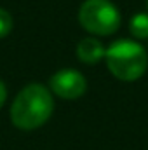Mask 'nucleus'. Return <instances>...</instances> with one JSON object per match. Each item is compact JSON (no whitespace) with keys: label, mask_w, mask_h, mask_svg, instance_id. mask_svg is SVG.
<instances>
[{"label":"nucleus","mask_w":148,"mask_h":150,"mask_svg":"<svg viewBox=\"0 0 148 150\" xmlns=\"http://www.w3.org/2000/svg\"><path fill=\"white\" fill-rule=\"evenodd\" d=\"M12 26H14V19H12L11 12L0 7V38L7 37L12 32Z\"/></svg>","instance_id":"nucleus-7"},{"label":"nucleus","mask_w":148,"mask_h":150,"mask_svg":"<svg viewBox=\"0 0 148 150\" xmlns=\"http://www.w3.org/2000/svg\"><path fill=\"white\" fill-rule=\"evenodd\" d=\"M49 87H51L52 94H56L63 100H77L85 93L87 80L78 70L65 68L51 77Z\"/></svg>","instance_id":"nucleus-4"},{"label":"nucleus","mask_w":148,"mask_h":150,"mask_svg":"<svg viewBox=\"0 0 148 150\" xmlns=\"http://www.w3.org/2000/svg\"><path fill=\"white\" fill-rule=\"evenodd\" d=\"M105 52H106L105 45L94 37L82 38L77 45V58L87 65H94V63L101 61L105 58Z\"/></svg>","instance_id":"nucleus-5"},{"label":"nucleus","mask_w":148,"mask_h":150,"mask_svg":"<svg viewBox=\"0 0 148 150\" xmlns=\"http://www.w3.org/2000/svg\"><path fill=\"white\" fill-rule=\"evenodd\" d=\"M80 26L98 37H108L120 28L122 18L110 0H85L78 9Z\"/></svg>","instance_id":"nucleus-3"},{"label":"nucleus","mask_w":148,"mask_h":150,"mask_svg":"<svg viewBox=\"0 0 148 150\" xmlns=\"http://www.w3.org/2000/svg\"><path fill=\"white\" fill-rule=\"evenodd\" d=\"M54 110V98L51 89L33 82L23 87L12 101L11 120L18 129L33 131L44 126Z\"/></svg>","instance_id":"nucleus-1"},{"label":"nucleus","mask_w":148,"mask_h":150,"mask_svg":"<svg viewBox=\"0 0 148 150\" xmlns=\"http://www.w3.org/2000/svg\"><path fill=\"white\" fill-rule=\"evenodd\" d=\"M5 100H7V87H5V84L0 80V107L5 103Z\"/></svg>","instance_id":"nucleus-8"},{"label":"nucleus","mask_w":148,"mask_h":150,"mask_svg":"<svg viewBox=\"0 0 148 150\" xmlns=\"http://www.w3.org/2000/svg\"><path fill=\"white\" fill-rule=\"evenodd\" d=\"M147 7H148V0H147Z\"/></svg>","instance_id":"nucleus-9"},{"label":"nucleus","mask_w":148,"mask_h":150,"mask_svg":"<svg viewBox=\"0 0 148 150\" xmlns=\"http://www.w3.org/2000/svg\"><path fill=\"white\" fill-rule=\"evenodd\" d=\"M106 67L113 77L124 82L138 80L148 68V54L140 42L120 38L105 52Z\"/></svg>","instance_id":"nucleus-2"},{"label":"nucleus","mask_w":148,"mask_h":150,"mask_svg":"<svg viewBox=\"0 0 148 150\" xmlns=\"http://www.w3.org/2000/svg\"><path fill=\"white\" fill-rule=\"evenodd\" d=\"M129 30L138 40L148 38V12H138L129 21Z\"/></svg>","instance_id":"nucleus-6"}]
</instances>
